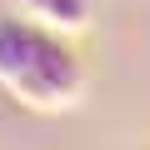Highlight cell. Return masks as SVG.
<instances>
[{
	"label": "cell",
	"instance_id": "obj_1",
	"mask_svg": "<svg viewBox=\"0 0 150 150\" xmlns=\"http://www.w3.org/2000/svg\"><path fill=\"white\" fill-rule=\"evenodd\" d=\"M0 85L30 110L60 115V110L85 105L90 70L60 40V30L35 25L20 10H10V15H0Z\"/></svg>",
	"mask_w": 150,
	"mask_h": 150
},
{
	"label": "cell",
	"instance_id": "obj_2",
	"mask_svg": "<svg viewBox=\"0 0 150 150\" xmlns=\"http://www.w3.org/2000/svg\"><path fill=\"white\" fill-rule=\"evenodd\" d=\"M10 5L35 20V25H50L60 35H80L90 25V0H10Z\"/></svg>",
	"mask_w": 150,
	"mask_h": 150
}]
</instances>
